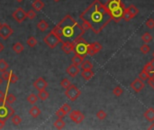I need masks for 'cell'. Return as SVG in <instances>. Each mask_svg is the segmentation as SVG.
<instances>
[{"label":"cell","instance_id":"30bf717a","mask_svg":"<svg viewBox=\"0 0 154 130\" xmlns=\"http://www.w3.org/2000/svg\"><path fill=\"white\" fill-rule=\"evenodd\" d=\"M13 17L17 23H22L27 18L26 12L23 10L22 7H18L13 13Z\"/></svg>","mask_w":154,"mask_h":130},{"label":"cell","instance_id":"ffe728a7","mask_svg":"<svg viewBox=\"0 0 154 130\" xmlns=\"http://www.w3.org/2000/svg\"><path fill=\"white\" fill-rule=\"evenodd\" d=\"M84 59H85L84 57H82V56H80V55H78V54H75V55L72 57V59H71V62H72L73 64L78 66V65H80V64L82 63L83 61H84Z\"/></svg>","mask_w":154,"mask_h":130},{"label":"cell","instance_id":"d590c367","mask_svg":"<svg viewBox=\"0 0 154 130\" xmlns=\"http://www.w3.org/2000/svg\"><path fill=\"white\" fill-rule=\"evenodd\" d=\"M113 93H114V95H115L116 97H120L121 95H123L124 90H123V89L120 88V87H115V88L113 90Z\"/></svg>","mask_w":154,"mask_h":130},{"label":"cell","instance_id":"816d5d0a","mask_svg":"<svg viewBox=\"0 0 154 130\" xmlns=\"http://www.w3.org/2000/svg\"><path fill=\"white\" fill-rule=\"evenodd\" d=\"M3 81H4V79L2 78V76L0 77V85H1L2 83H3Z\"/></svg>","mask_w":154,"mask_h":130},{"label":"cell","instance_id":"5b68a950","mask_svg":"<svg viewBox=\"0 0 154 130\" xmlns=\"http://www.w3.org/2000/svg\"><path fill=\"white\" fill-rule=\"evenodd\" d=\"M43 41L47 44V46L50 47L51 49H54L55 47L61 43V40L59 39V37L57 36V35L53 32H52V31H51V33H49L44 37Z\"/></svg>","mask_w":154,"mask_h":130},{"label":"cell","instance_id":"f5cc1de1","mask_svg":"<svg viewBox=\"0 0 154 130\" xmlns=\"http://www.w3.org/2000/svg\"><path fill=\"white\" fill-rule=\"evenodd\" d=\"M17 2H19V3H21V2H23V1H25V0H16Z\"/></svg>","mask_w":154,"mask_h":130},{"label":"cell","instance_id":"f907efd6","mask_svg":"<svg viewBox=\"0 0 154 130\" xmlns=\"http://www.w3.org/2000/svg\"><path fill=\"white\" fill-rule=\"evenodd\" d=\"M148 129H149V130H154V122H153V123H152V124H151L150 126H149V128H148Z\"/></svg>","mask_w":154,"mask_h":130},{"label":"cell","instance_id":"bcb514c9","mask_svg":"<svg viewBox=\"0 0 154 130\" xmlns=\"http://www.w3.org/2000/svg\"><path fill=\"white\" fill-rule=\"evenodd\" d=\"M9 74H10V72H7V70H6V72H2V78L4 79V80L7 81L8 77H9Z\"/></svg>","mask_w":154,"mask_h":130},{"label":"cell","instance_id":"cb8c5ba5","mask_svg":"<svg viewBox=\"0 0 154 130\" xmlns=\"http://www.w3.org/2000/svg\"><path fill=\"white\" fill-rule=\"evenodd\" d=\"M18 81V77L13 72H10V74H9V77H8V80H7V82L8 83H16Z\"/></svg>","mask_w":154,"mask_h":130},{"label":"cell","instance_id":"52a82bcc","mask_svg":"<svg viewBox=\"0 0 154 130\" xmlns=\"http://www.w3.org/2000/svg\"><path fill=\"white\" fill-rule=\"evenodd\" d=\"M126 10V7L124 6V4L123 3L119 7H117L116 9L109 12V14L112 17V19L115 22H120L123 17H124V12Z\"/></svg>","mask_w":154,"mask_h":130},{"label":"cell","instance_id":"4dcf8cb0","mask_svg":"<svg viewBox=\"0 0 154 130\" xmlns=\"http://www.w3.org/2000/svg\"><path fill=\"white\" fill-rule=\"evenodd\" d=\"M16 101V97L14 95V94H8L6 98V102L8 103V104H13Z\"/></svg>","mask_w":154,"mask_h":130},{"label":"cell","instance_id":"e575fe53","mask_svg":"<svg viewBox=\"0 0 154 130\" xmlns=\"http://www.w3.org/2000/svg\"><path fill=\"white\" fill-rule=\"evenodd\" d=\"M26 43H27L28 46H30V47H34V46H36V44H37V40L35 39L33 36H31V37H29V38L27 39Z\"/></svg>","mask_w":154,"mask_h":130},{"label":"cell","instance_id":"4fadbf2b","mask_svg":"<svg viewBox=\"0 0 154 130\" xmlns=\"http://www.w3.org/2000/svg\"><path fill=\"white\" fill-rule=\"evenodd\" d=\"M145 87V84L143 83V81L141 79H135L132 83H131V88L132 90H134L135 92H140L143 90V88Z\"/></svg>","mask_w":154,"mask_h":130},{"label":"cell","instance_id":"9a60e30c","mask_svg":"<svg viewBox=\"0 0 154 130\" xmlns=\"http://www.w3.org/2000/svg\"><path fill=\"white\" fill-rule=\"evenodd\" d=\"M61 50L66 53L69 54L71 53L74 50V43L73 42H65L61 45Z\"/></svg>","mask_w":154,"mask_h":130},{"label":"cell","instance_id":"f546056e","mask_svg":"<svg viewBox=\"0 0 154 130\" xmlns=\"http://www.w3.org/2000/svg\"><path fill=\"white\" fill-rule=\"evenodd\" d=\"M8 67H9L8 63L5 60H3V59H0V72H6L8 69Z\"/></svg>","mask_w":154,"mask_h":130},{"label":"cell","instance_id":"4316f807","mask_svg":"<svg viewBox=\"0 0 154 130\" xmlns=\"http://www.w3.org/2000/svg\"><path fill=\"white\" fill-rule=\"evenodd\" d=\"M126 10L127 11H129L130 13H131L134 17L138 15V13H139V9L135 6H134V5H131L130 6H128L127 8H126Z\"/></svg>","mask_w":154,"mask_h":130},{"label":"cell","instance_id":"11a10c76","mask_svg":"<svg viewBox=\"0 0 154 130\" xmlns=\"http://www.w3.org/2000/svg\"><path fill=\"white\" fill-rule=\"evenodd\" d=\"M152 55H153V58H154V53H152Z\"/></svg>","mask_w":154,"mask_h":130},{"label":"cell","instance_id":"1f68e13d","mask_svg":"<svg viewBox=\"0 0 154 130\" xmlns=\"http://www.w3.org/2000/svg\"><path fill=\"white\" fill-rule=\"evenodd\" d=\"M12 122H13V124L16 126H19L22 122V119L20 117V116L14 114L13 116H12Z\"/></svg>","mask_w":154,"mask_h":130},{"label":"cell","instance_id":"277c9868","mask_svg":"<svg viewBox=\"0 0 154 130\" xmlns=\"http://www.w3.org/2000/svg\"><path fill=\"white\" fill-rule=\"evenodd\" d=\"M15 114V109L6 102H0V120L6 121Z\"/></svg>","mask_w":154,"mask_h":130},{"label":"cell","instance_id":"836d02e7","mask_svg":"<svg viewBox=\"0 0 154 130\" xmlns=\"http://www.w3.org/2000/svg\"><path fill=\"white\" fill-rule=\"evenodd\" d=\"M150 78V74L149 72H147L146 70H143L141 72L139 73V79H141V80H146Z\"/></svg>","mask_w":154,"mask_h":130},{"label":"cell","instance_id":"f35d334b","mask_svg":"<svg viewBox=\"0 0 154 130\" xmlns=\"http://www.w3.org/2000/svg\"><path fill=\"white\" fill-rule=\"evenodd\" d=\"M140 50H141V52L143 53V54H147V53H150V46H149L148 44H143V45H141V46Z\"/></svg>","mask_w":154,"mask_h":130},{"label":"cell","instance_id":"74e56055","mask_svg":"<svg viewBox=\"0 0 154 130\" xmlns=\"http://www.w3.org/2000/svg\"><path fill=\"white\" fill-rule=\"evenodd\" d=\"M26 16H27V18H29L30 20H32L36 16V12L33 9H30L28 12H26Z\"/></svg>","mask_w":154,"mask_h":130},{"label":"cell","instance_id":"7bdbcfd3","mask_svg":"<svg viewBox=\"0 0 154 130\" xmlns=\"http://www.w3.org/2000/svg\"><path fill=\"white\" fill-rule=\"evenodd\" d=\"M146 26L148 28H150V29H153L154 28V20L152 18H149L147 21H146Z\"/></svg>","mask_w":154,"mask_h":130},{"label":"cell","instance_id":"484cf974","mask_svg":"<svg viewBox=\"0 0 154 130\" xmlns=\"http://www.w3.org/2000/svg\"><path fill=\"white\" fill-rule=\"evenodd\" d=\"M53 125H54V126L57 129H62L65 126V122L63 121L62 119H59V117H58V119L54 122Z\"/></svg>","mask_w":154,"mask_h":130},{"label":"cell","instance_id":"8d00e7d4","mask_svg":"<svg viewBox=\"0 0 154 130\" xmlns=\"http://www.w3.org/2000/svg\"><path fill=\"white\" fill-rule=\"evenodd\" d=\"M70 85H71V83H70V81L68 80V79H63L61 81V86L62 87V88H64L65 90H67Z\"/></svg>","mask_w":154,"mask_h":130},{"label":"cell","instance_id":"c3c4849f","mask_svg":"<svg viewBox=\"0 0 154 130\" xmlns=\"http://www.w3.org/2000/svg\"><path fill=\"white\" fill-rule=\"evenodd\" d=\"M6 125V121L5 120H0V129H2Z\"/></svg>","mask_w":154,"mask_h":130},{"label":"cell","instance_id":"ee69618b","mask_svg":"<svg viewBox=\"0 0 154 130\" xmlns=\"http://www.w3.org/2000/svg\"><path fill=\"white\" fill-rule=\"evenodd\" d=\"M56 116L59 117V119H63V117L66 116V114L64 113V111H63L61 109H59L56 111Z\"/></svg>","mask_w":154,"mask_h":130},{"label":"cell","instance_id":"5bb4252c","mask_svg":"<svg viewBox=\"0 0 154 130\" xmlns=\"http://www.w3.org/2000/svg\"><path fill=\"white\" fill-rule=\"evenodd\" d=\"M66 72L71 77V78H75L79 72H80V70H79V68L77 66V65H75V64H71V65H69L68 68H67V70H66Z\"/></svg>","mask_w":154,"mask_h":130},{"label":"cell","instance_id":"7dc6e473","mask_svg":"<svg viewBox=\"0 0 154 130\" xmlns=\"http://www.w3.org/2000/svg\"><path fill=\"white\" fill-rule=\"evenodd\" d=\"M148 83H149V85H150V87H151V88L154 90V82L152 81V80H151L150 78H149V79H148Z\"/></svg>","mask_w":154,"mask_h":130},{"label":"cell","instance_id":"83f0119b","mask_svg":"<svg viewBox=\"0 0 154 130\" xmlns=\"http://www.w3.org/2000/svg\"><path fill=\"white\" fill-rule=\"evenodd\" d=\"M38 96H36L35 94H30V95L27 97V101L32 104V105H34V104H36V102L38 101Z\"/></svg>","mask_w":154,"mask_h":130},{"label":"cell","instance_id":"2e32d148","mask_svg":"<svg viewBox=\"0 0 154 130\" xmlns=\"http://www.w3.org/2000/svg\"><path fill=\"white\" fill-rule=\"evenodd\" d=\"M45 4L42 1V0H34L32 4V7L35 12H40L43 9Z\"/></svg>","mask_w":154,"mask_h":130},{"label":"cell","instance_id":"8fae6325","mask_svg":"<svg viewBox=\"0 0 154 130\" xmlns=\"http://www.w3.org/2000/svg\"><path fill=\"white\" fill-rule=\"evenodd\" d=\"M69 119L76 124H80L85 119L84 114H82L79 110H72L69 112Z\"/></svg>","mask_w":154,"mask_h":130},{"label":"cell","instance_id":"ab89813d","mask_svg":"<svg viewBox=\"0 0 154 130\" xmlns=\"http://www.w3.org/2000/svg\"><path fill=\"white\" fill-rule=\"evenodd\" d=\"M134 16L130 13L129 11H127V10H125V12H124V19L125 20V21H130V20H132L133 18H134Z\"/></svg>","mask_w":154,"mask_h":130},{"label":"cell","instance_id":"ac0fdd59","mask_svg":"<svg viewBox=\"0 0 154 130\" xmlns=\"http://www.w3.org/2000/svg\"><path fill=\"white\" fill-rule=\"evenodd\" d=\"M144 117L150 122L154 121V109L150 108L144 112Z\"/></svg>","mask_w":154,"mask_h":130},{"label":"cell","instance_id":"b9f144b4","mask_svg":"<svg viewBox=\"0 0 154 130\" xmlns=\"http://www.w3.org/2000/svg\"><path fill=\"white\" fill-rule=\"evenodd\" d=\"M97 119H98L103 120V119H105V117H106V113H105L104 110L100 109V110L97 113Z\"/></svg>","mask_w":154,"mask_h":130},{"label":"cell","instance_id":"44dd1931","mask_svg":"<svg viewBox=\"0 0 154 130\" xmlns=\"http://www.w3.org/2000/svg\"><path fill=\"white\" fill-rule=\"evenodd\" d=\"M49 27V25H48V23H47L45 20H41L38 23H37V28L42 31V32H44L46 31L47 29H48Z\"/></svg>","mask_w":154,"mask_h":130},{"label":"cell","instance_id":"7402d4cb","mask_svg":"<svg viewBox=\"0 0 154 130\" xmlns=\"http://www.w3.org/2000/svg\"><path fill=\"white\" fill-rule=\"evenodd\" d=\"M12 49H13V51L16 53H21L23 51V49H25V47H23V45L21 43H14Z\"/></svg>","mask_w":154,"mask_h":130},{"label":"cell","instance_id":"d4e9b609","mask_svg":"<svg viewBox=\"0 0 154 130\" xmlns=\"http://www.w3.org/2000/svg\"><path fill=\"white\" fill-rule=\"evenodd\" d=\"M80 66H81L82 70H92V68H93V64L88 60L83 61L82 63L80 64Z\"/></svg>","mask_w":154,"mask_h":130},{"label":"cell","instance_id":"7a4b0ae2","mask_svg":"<svg viewBox=\"0 0 154 130\" xmlns=\"http://www.w3.org/2000/svg\"><path fill=\"white\" fill-rule=\"evenodd\" d=\"M85 31L83 26L69 15L65 16L52 30L62 43L65 42H74L77 38L81 37L85 33Z\"/></svg>","mask_w":154,"mask_h":130},{"label":"cell","instance_id":"603a6c76","mask_svg":"<svg viewBox=\"0 0 154 130\" xmlns=\"http://www.w3.org/2000/svg\"><path fill=\"white\" fill-rule=\"evenodd\" d=\"M38 98L41 99V100H42V101H44V100H46L47 99L49 98V92L48 91H46L45 90H41V91H39V93H38Z\"/></svg>","mask_w":154,"mask_h":130},{"label":"cell","instance_id":"d6a6232c","mask_svg":"<svg viewBox=\"0 0 154 130\" xmlns=\"http://www.w3.org/2000/svg\"><path fill=\"white\" fill-rule=\"evenodd\" d=\"M153 60L151 61V62H150V63H148L145 66H144V68H143V70H146L147 72H153L154 70V64H153Z\"/></svg>","mask_w":154,"mask_h":130},{"label":"cell","instance_id":"3957f363","mask_svg":"<svg viewBox=\"0 0 154 130\" xmlns=\"http://www.w3.org/2000/svg\"><path fill=\"white\" fill-rule=\"evenodd\" d=\"M74 50L73 52L75 54H78L82 57H86L88 55V43L85 41L84 38L78 37L74 42Z\"/></svg>","mask_w":154,"mask_h":130},{"label":"cell","instance_id":"7c38bea8","mask_svg":"<svg viewBox=\"0 0 154 130\" xmlns=\"http://www.w3.org/2000/svg\"><path fill=\"white\" fill-rule=\"evenodd\" d=\"M32 85L38 91H41V90H43L47 88L48 83H47V81L42 77H40V78L36 79V80H34Z\"/></svg>","mask_w":154,"mask_h":130},{"label":"cell","instance_id":"f6af8a7d","mask_svg":"<svg viewBox=\"0 0 154 130\" xmlns=\"http://www.w3.org/2000/svg\"><path fill=\"white\" fill-rule=\"evenodd\" d=\"M6 94L4 91L0 90V102H6Z\"/></svg>","mask_w":154,"mask_h":130},{"label":"cell","instance_id":"db71d44e","mask_svg":"<svg viewBox=\"0 0 154 130\" xmlns=\"http://www.w3.org/2000/svg\"><path fill=\"white\" fill-rule=\"evenodd\" d=\"M54 2H59V1H61V0H53Z\"/></svg>","mask_w":154,"mask_h":130},{"label":"cell","instance_id":"681fc988","mask_svg":"<svg viewBox=\"0 0 154 130\" xmlns=\"http://www.w3.org/2000/svg\"><path fill=\"white\" fill-rule=\"evenodd\" d=\"M4 49H5L4 44H3L2 43H0V53H2V52L4 51Z\"/></svg>","mask_w":154,"mask_h":130},{"label":"cell","instance_id":"8992f818","mask_svg":"<svg viewBox=\"0 0 154 130\" xmlns=\"http://www.w3.org/2000/svg\"><path fill=\"white\" fill-rule=\"evenodd\" d=\"M65 95L67 96V98L71 100V101H75L80 95H81V91L80 90L78 89V87L76 85H70L65 91Z\"/></svg>","mask_w":154,"mask_h":130},{"label":"cell","instance_id":"e0dca14e","mask_svg":"<svg viewBox=\"0 0 154 130\" xmlns=\"http://www.w3.org/2000/svg\"><path fill=\"white\" fill-rule=\"evenodd\" d=\"M95 75L94 72L92 70H82L81 72V76L83 79H85L86 80H89L91 78H93Z\"/></svg>","mask_w":154,"mask_h":130},{"label":"cell","instance_id":"f1b7e54d","mask_svg":"<svg viewBox=\"0 0 154 130\" xmlns=\"http://www.w3.org/2000/svg\"><path fill=\"white\" fill-rule=\"evenodd\" d=\"M141 40H143L145 43H149L152 41V35L150 33H145L143 34V36H141Z\"/></svg>","mask_w":154,"mask_h":130},{"label":"cell","instance_id":"6da1fadb","mask_svg":"<svg viewBox=\"0 0 154 130\" xmlns=\"http://www.w3.org/2000/svg\"><path fill=\"white\" fill-rule=\"evenodd\" d=\"M80 19L83 21V28L90 29L95 33H99L113 20L105 6L99 0H95L83 11Z\"/></svg>","mask_w":154,"mask_h":130},{"label":"cell","instance_id":"60d3db41","mask_svg":"<svg viewBox=\"0 0 154 130\" xmlns=\"http://www.w3.org/2000/svg\"><path fill=\"white\" fill-rule=\"evenodd\" d=\"M63 111H64V113L67 115V114H69L70 111H71V108H70V106L69 105V104H67V103H65V104H63L62 106H61V108Z\"/></svg>","mask_w":154,"mask_h":130},{"label":"cell","instance_id":"ba28073f","mask_svg":"<svg viewBox=\"0 0 154 130\" xmlns=\"http://www.w3.org/2000/svg\"><path fill=\"white\" fill-rule=\"evenodd\" d=\"M12 34H13V29L7 23H1L0 25V37L3 40H7Z\"/></svg>","mask_w":154,"mask_h":130},{"label":"cell","instance_id":"9f6ffc18","mask_svg":"<svg viewBox=\"0 0 154 130\" xmlns=\"http://www.w3.org/2000/svg\"><path fill=\"white\" fill-rule=\"evenodd\" d=\"M0 25H1V23H0Z\"/></svg>","mask_w":154,"mask_h":130},{"label":"cell","instance_id":"d6986e66","mask_svg":"<svg viewBox=\"0 0 154 130\" xmlns=\"http://www.w3.org/2000/svg\"><path fill=\"white\" fill-rule=\"evenodd\" d=\"M29 114L32 117H38L41 115V109L36 107V106H33L29 110Z\"/></svg>","mask_w":154,"mask_h":130},{"label":"cell","instance_id":"9c48e42d","mask_svg":"<svg viewBox=\"0 0 154 130\" xmlns=\"http://www.w3.org/2000/svg\"><path fill=\"white\" fill-rule=\"evenodd\" d=\"M102 50V45L98 42H95L92 43H88V54L90 56H94Z\"/></svg>","mask_w":154,"mask_h":130}]
</instances>
